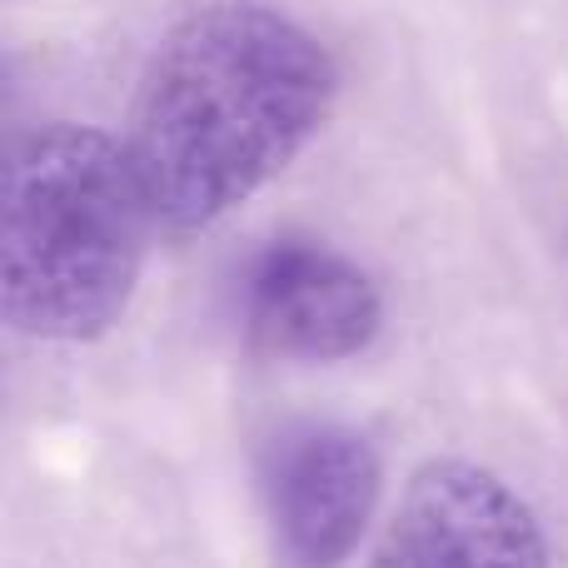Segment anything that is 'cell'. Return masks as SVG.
I'll use <instances>...</instances> for the list:
<instances>
[{
    "instance_id": "6da1fadb",
    "label": "cell",
    "mask_w": 568,
    "mask_h": 568,
    "mask_svg": "<svg viewBox=\"0 0 568 568\" xmlns=\"http://www.w3.org/2000/svg\"><path fill=\"white\" fill-rule=\"evenodd\" d=\"M339 105L334 50L265 0H205L155 40L125 155L160 235H200L275 185Z\"/></svg>"
},
{
    "instance_id": "7a4b0ae2",
    "label": "cell",
    "mask_w": 568,
    "mask_h": 568,
    "mask_svg": "<svg viewBox=\"0 0 568 568\" xmlns=\"http://www.w3.org/2000/svg\"><path fill=\"white\" fill-rule=\"evenodd\" d=\"M150 235L125 140L80 120L26 130L6 165V324L40 344L105 339L135 304Z\"/></svg>"
},
{
    "instance_id": "3957f363",
    "label": "cell",
    "mask_w": 568,
    "mask_h": 568,
    "mask_svg": "<svg viewBox=\"0 0 568 568\" xmlns=\"http://www.w3.org/2000/svg\"><path fill=\"white\" fill-rule=\"evenodd\" d=\"M240 329L260 354L294 364L359 359L384 334V294L344 250L280 235L240 270Z\"/></svg>"
},
{
    "instance_id": "277c9868",
    "label": "cell",
    "mask_w": 568,
    "mask_h": 568,
    "mask_svg": "<svg viewBox=\"0 0 568 568\" xmlns=\"http://www.w3.org/2000/svg\"><path fill=\"white\" fill-rule=\"evenodd\" d=\"M369 568H554L539 514L474 459H429L389 509Z\"/></svg>"
},
{
    "instance_id": "5b68a950",
    "label": "cell",
    "mask_w": 568,
    "mask_h": 568,
    "mask_svg": "<svg viewBox=\"0 0 568 568\" xmlns=\"http://www.w3.org/2000/svg\"><path fill=\"white\" fill-rule=\"evenodd\" d=\"M260 494L280 568H344L379 509L384 459L369 434L310 419L265 449Z\"/></svg>"
}]
</instances>
